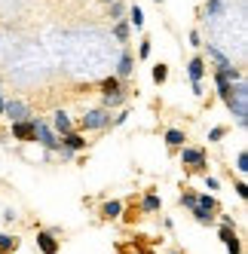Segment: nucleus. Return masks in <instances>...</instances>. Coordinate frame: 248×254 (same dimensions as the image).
Segmentation results:
<instances>
[{
	"label": "nucleus",
	"instance_id": "nucleus-30",
	"mask_svg": "<svg viewBox=\"0 0 248 254\" xmlns=\"http://www.w3.org/2000/svg\"><path fill=\"white\" fill-rule=\"evenodd\" d=\"M236 166H239V172H248V153H245V150L239 153V159H236Z\"/></svg>",
	"mask_w": 248,
	"mask_h": 254
},
{
	"label": "nucleus",
	"instance_id": "nucleus-28",
	"mask_svg": "<svg viewBox=\"0 0 248 254\" xmlns=\"http://www.w3.org/2000/svg\"><path fill=\"white\" fill-rule=\"evenodd\" d=\"M227 251H230V254H242V245H239V239H230V242H227Z\"/></svg>",
	"mask_w": 248,
	"mask_h": 254
},
{
	"label": "nucleus",
	"instance_id": "nucleus-12",
	"mask_svg": "<svg viewBox=\"0 0 248 254\" xmlns=\"http://www.w3.org/2000/svg\"><path fill=\"white\" fill-rule=\"evenodd\" d=\"M120 211H123V202H117V199H111V202H104V205H101V214L108 217V221L120 217Z\"/></svg>",
	"mask_w": 248,
	"mask_h": 254
},
{
	"label": "nucleus",
	"instance_id": "nucleus-18",
	"mask_svg": "<svg viewBox=\"0 0 248 254\" xmlns=\"http://www.w3.org/2000/svg\"><path fill=\"white\" fill-rule=\"evenodd\" d=\"M132 74V56L129 52H123V59H120V77H129Z\"/></svg>",
	"mask_w": 248,
	"mask_h": 254
},
{
	"label": "nucleus",
	"instance_id": "nucleus-11",
	"mask_svg": "<svg viewBox=\"0 0 248 254\" xmlns=\"http://www.w3.org/2000/svg\"><path fill=\"white\" fill-rule=\"evenodd\" d=\"M15 248H19V239H15V236L0 233V254H12Z\"/></svg>",
	"mask_w": 248,
	"mask_h": 254
},
{
	"label": "nucleus",
	"instance_id": "nucleus-19",
	"mask_svg": "<svg viewBox=\"0 0 248 254\" xmlns=\"http://www.w3.org/2000/svg\"><path fill=\"white\" fill-rule=\"evenodd\" d=\"M196 205H202V208H208V211H215V208H218V199L205 193V196H196Z\"/></svg>",
	"mask_w": 248,
	"mask_h": 254
},
{
	"label": "nucleus",
	"instance_id": "nucleus-8",
	"mask_svg": "<svg viewBox=\"0 0 248 254\" xmlns=\"http://www.w3.org/2000/svg\"><path fill=\"white\" fill-rule=\"evenodd\" d=\"M187 74H190V83H202V77H205V62L202 59H190Z\"/></svg>",
	"mask_w": 248,
	"mask_h": 254
},
{
	"label": "nucleus",
	"instance_id": "nucleus-25",
	"mask_svg": "<svg viewBox=\"0 0 248 254\" xmlns=\"http://www.w3.org/2000/svg\"><path fill=\"white\" fill-rule=\"evenodd\" d=\"M101 89H104V92H111V89H120V80H117V77H108V80H101Z\"/></svg>",
	"mask_w": 248,
	"mask_h": 254
},
{
	"label": "nucleus",
	"instance_id": "nucleus-4",
	"mask_svg": "<svg viewBox=\"0 0 248 254\" xmlns=\"http://www.w3.org/2000/svg\"><path fill=\"white\" fill-rule=\"evenodd\" d=\"M3 114L9 117V123H22V120H28V104L19 101V98H12V101L3 104Z\"/></svg>",
	"mask_w": 248,
	"mask_h": 254
},
{
	"label": "nucleus",
	"instance_id": "nucleus-21",
	"mask_svg": "<svg viewBox=\"0 0 248 254\" xmlns=\"http://www.w3.org/2000/svg\"><path fill=\"white\" fill-rule=\"evenodd\" d=\"M190 211L196 214V221H199V224H208V221H211V211H208V208H202V205H193Z\"/></svg>",
	"mask_w": 248,
	"mask_h": 254
},
{
	"label": "nucleus",
	"instance_id": "nucleus-31",
	"mask_svg": "<svg viewBox=\"0 0 248 254\" xmlns=\"http://www.w3.org/2000/svg\"><path fill=\"white\" fill-rule=\"evenodd\" d=\"M208 138H211V141H221V138H224V129H211Z\"/></svg>",
	"mask_w": 248,
	"mask_h": 254
},
{
	"label": "nucleus",
	"instance_id": "nucleus-17",
	"mask_svg": "<svg viewBox=\"0 0 248 254\" xmlns=\"http://www.w3.org/2000/svg\"><path fill=\"white\" fill-rule=\"evenodd\" d=\"M141 208H144V211H159V196L156 193H147L144 202H141Z\"/></svg>",
	"mask_w": 248,
	"mask_h": 254
},
{
	"label": "nucleus",
	"instance_id": "nucleus-9",
	"mask_svg": "<svg viewBox=\"0 0 248 254\" xmlns=\"http://www.w3.org/2000/svg\"><path fill=\"white\" fill-rule=\"evenodd\" d=\"M62 147H67V150H83L86 147V138L77 135V132H67V135H62Z\"/></svg>",
	"mask_w": 248,
	"mask_h": 254
},
{
	"label": "nucleus",
	"instance_id": "nucleus-32",
	"mask_svg": "<svg viewBox=\"0 0 248 254\" xmlns=\"http://www.w3.org/2000/svg\"><path fill=\"white\" fill-rule=\"evenodd\" d=\"M236 193H239L242 199H248V187H245V184H236Z\"/></svg>",
	"mask_w": 248,
	"mask_h": 254
},
{
	"label": "nucleus",
	"instance_id": "nucleus-15",
	"mask_svg": "<svg viewBox=\"0 0 248 254\" xmlns=\"http://www.w3.org/2000/svg\"><path fill=\"white\" fill-rule=\"evenodd\" d=\"M166 144H169V147H181V144H184V132L181 129H169L166 132Z\"/></svg>",
	"mask_w": 248,
	"mask_h": 254
},
{
	"label": "nucleus",
	"instance_id": "nucleus-6",
	"mask_svg": "<svg viewBox=\"0 0 248 254\" xmlns=\"http://www.w3.org/2000/svg\"><path fill=\"white\" fill-rule=\"evenodd\" d=\"M37 248H40L43 254H59V239H56V233L40 230V233H37Z\"/></svg>",
	"mask_w": 248,
	"mask_h": 254
},
{
	"label": "nucleus",
	"instance_id": "nucleus-33",
	"mask_svg": "<svg viewBox=\"0 0 248 254\" xmlns=\"http://www.w3.org/2000/svg\"><path fill=\"white\" fill-rule=\"evenodd\" d=\"M3 104H6V98H3V95H0V114H3Z\"/></svg>",
	"mask_w": 248,
	"mask_h": 254
},
{
	"label": "nucleus",
	"instance_id": "nucleus-1",
	"mask_svg": "<svg viewBox=\"0 0 248 254\" xmlns=\"http://www.w3.org/2000/svg\"><path fill=\"white\" fill-rule=\"evenodd\" d=\"M227 107L236 114V120H239V126L245 129L248 126V86H245V80H236L233 86H230V95H227Z\"/></svg>",
	"mask_w": 248,
	"mask_h": 254
},
{
	"label": "nucleus",
	"instance_id": "nucleus-24",
	"mask_svg": "<svg viewBox=\"0 0 248 254\" xmlns=\"http://www.w3.org/2000/svg\"><path fill=\"white\" fill-rule=\"evenodd\" d=\"M221 6H224L221 0H208V3H205V12H208V15H218V12H221Z\"/></svg>",
	"mask_w": 248,
	"mask_h": 254
},
{
	"label": "nucleus",
	"instance_id": "nucleus-27",
	"mask_svg": "<svg viewBox=\"0 0 248 254\" xmlns=\"http://www.w3.org/2000/svg\"><path fill=\"white\" fill-rule=\"evenodd\" d=\"M123 12H126V6H123V3H117V0H114V3H111V15H114V19H120Z\"/></svg>",
	"mask_w": 248,
	"mask_h": 254
},
{
	"label": "nucleus",
	"instance_id": "nucleus-34",
	"mask_svg": "<svg viewBox=\"0 0 248 254\" xmlns=\"http://www.w3.org/2000/svg\"><path fill=\"white\" fill-rule=\"evenodd\" d=\"M156 3H163V0H156Z\"/></svg>",
	"mask_w": 248,
	"mask_h": 254
},
{
	"label": "nucleus",
	"instance_id": "nucleus-2",
	"mask_svg": "<svg viewBox=\"0 0 248 254\" xmlns=\"http://www.w3.org/2000/svg\"><path fill=\"white\" fill-rule=\"evenodd\" d=\"M34 141H43V147L59 150V138L49 132V126H46L43 120H34Z\"/></svg>",
	"mask_w": 248,
	"mask_h": 254
},
{
	"label": "nucleus",
	"instance_id": "nucleus-5",
	"mask_svg": "<svg viewBox=\"0 0 248 254\" xmlns=\"http://www.w3.org/2000/svg\"><path fill=\"white\" fill-rule=\"evenodd\" d=\"M181 162H184V166L202 169V166H205V150H202V147H184V150H181Z\"/></svg>",
	"mask_w": 248,
	"mask_h": 254
},
{
	"label": "nucleus",
	"instance_id": "nucleus-29",
	"mask_svg": "<svg viewBox=\"0 0 248 254\" xmlns=\"http://www.w3.org/2000/svg\"><path fill=\"white\" fill-rule=\"evenodd\" d=\"M138 56H141V59H147V56H150V40H141V46H138Z\"/></svg>",
	"mask_w": 248,
	"mask_h": 254
},
{
	"label": "nucleus",
	"instance_id": "nucleus-20",
	"mask_svg": "<svg viewBox=\"0 0 248 254\" xmlns=\"http://www.w3.org/2000/svg\"><path fill=\"white\" fill-rule=\"evenodd\" d=\"M166 80H169V67L166 64H156L153 67V83L159 86V83H166Z\"/></svg>",
	"mask_w": 248,
	"mask_h": 254
},
{
	"label": "nucleus",
	"instance_id": "nucleus-23",
	"mask_svg": "<svg viewBox=\"0 0 248 254\" xmlns=\"http://www.w3.org/2000/svg\"><path fill=\"white\" fill-rule=\"evenodd\" d=\"M114 34H117V40H126V37H129V25H126V22H117Z\"/></svg>",
	"mask_w": 248,
	"mask_h": 254
},
{
	"label": "nucleus",
	"instance_id": "nucleus-10",
	"mask_svg": "<svg viewBox=\"0 0 248 254\" xmlns=\"http://www.w3.org/2000/svg\"><path fill=\"white\" fill-rule=\"evenodd\" d=\"M52 126H56L59 135H67V132H70V117H67L64 111H56V117H52Z\"/></svg>",
	"mask_w": 248,
	"mask_h": 254
},
{
	"label": "nucleus",
	"instance_id": "nucleus-13",
	"mask_svg": "<svg viewBox=\"0 0 248 254\" xmlns=\"http://www.w3.org/2000/svg\"><path fill=\"white\" fill-rule=\"evenodd\" d=\"M215 86H218V92H221V98H227L230 95V86H233V83H230L224 74H221V67L215 70Z\"/></svg>",
	"mask_w": 248,
	"mask_h": 254
},
{
	"label": "nucleus",
	"instance_id": "nucleus-3",
	"mask_svg": "<svg viewBox=\"0 0 248 254\" xmlns=\"http://www.w3.org/2000/svg\"><path fill=\"white\" fill-rule=\"evenodd\" d=\"M111 123V117H108V111H104V107H95V111H86L83 114V126L86 129H104V126Z\"/></svg>",
	"mask_w": 248,
	"mask_h": 254
},
{
	"label": "nucleus",
	"instance_id": "nucleus-7",
	"mask_svg": "<svg viewBox=\"0 0 248 254\" xmlns=\"http://www.w3.org/2000/svg\"><path fill=\"white\" fill-rule=\"evenodd\" d=\"M12 138L19 141H34V120H22V123H12Z\"/></svg>",
	"mask_w": 248,
	"mask_h": 254
},
{
	"label": "nucleus",
	"instance_id": "nucleus-26",
	"mask_svg": "<svg viewBox=\"0 0 248 254\" xmlns=\"http://www.w3.org/2000/svg\"><path fill=\"white\" fill-rule=\"evenodd\" d=\"M181 205L193 208V205H196V193H184V196H181Z\"/></svg>",
	"mask_w": 248,
	"mask_h": 254
},
{
	"label": "nucleus",
	"instance_id": "nucleus-22",
	"mask_svg": "<svg viewBox=\"0 0 248 254\" xmlns=\"http://www.w3.org/2000/svg\"><path fill=\"white\" fill-rule=\"evenodd\" d=\"M129 19H132V25H135V28H144V12H141L138 6H132V9H129Z\"/></svg>",
	"mask_w": 248,
	"mask_h": 254
},
{
	"label": "nucleus",
	"instance_id": "nucleus-16",
	"mask_svg": "<svg viewBox=\"0 0 248 254\" xmlns=\"http://www.w3.org/2000/svg\"><path fill=\"white\" fill-rule=\"evenodd\" d=\"M208 56L215 59V64H218V67H227V64H233V62H230V59L224 56V52L218 49V46H208Z\"/></svg>",
	"mask_w": 248,
	"mask_h": 254
},
{
	"label": "nucleus",
	"instance_id": "nucleus-14",
	"mask_svg": "<svg viewBox=\"0 0 248 254\" xmlns=\"http://www.w3.org/2000/svg\"><path fill=\"white\" fill-rule=\"evenodd\" d=\"M120 104H123V92H120V89L104 92V111H108V107H120Z\"/></svg>",
	"mask_w": 248,
	"mask_h": 254
}]
</instances>
